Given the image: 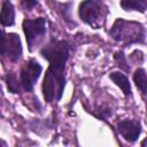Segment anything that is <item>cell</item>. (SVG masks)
I'll use <instances>...</instances> for the list:
<instances>
[{
  "instance_id": "obj_1",
  "label": "cell",
  "mask_w": 147,
  "mask_h": 147,
  "mask_svg": "<svg viewBox=\"0 0 147 147\" xmlns=\"http://www.w3.org/2000/svg\"><path fill=\"white\" fill-rule=\"evenodd\" d=\"M40 54L49 62L42 82L45 101L48 103L60 101L65 86V63L69 59V42L65 40H52L40 51Z\"/></svg>"
},
{
  "instance_id": "obj_2",
  "label": "cell",
  "mask_w": 147,
  "mask_h": 147,
  "mask_svg": "<svg viewBox=\"0 0 147 147\" xmlns=\"http://www.w3.org/2000/svg\"><path fill=\"white\" fill-rule=\"evenodd\" d=\"M109 34L115 41L121 42L124 46L144 42L145 40L144 26L138 22L126 21L123 18H117L114 22L109 30Z\"/></svg>"
},
{
  "instance_id": "obj_3",
  "label": "cell",
  "mask_w": 147,
  "mask_h": 147,
  "mask_svg": "<svg viewBox=\"0 0 147 147\" xmlns=\"http://www.w3.org/2000/svg\"><path fill=\"white\" fill-rule=\"evenodd\" d=\"M108 13V7L101 0H84L78 9L80 20L93 29H100L105 25Z\"/></svg>"
},
{
  "instance_id": "obj_4",
  "label": "cell",
  "mask_w": 147,
  "mask_h": 147,
  "mask_svg": "<svg viewBox=\"0 0 147 147\" xmlns=\"http://www.w3.org/2000/svg\"><path fill=\"white\" fill-rule=\"evenodd\" d=\"M23 31L25 33L26 42L30 51H33L36 46L46 33V20L44 17L25 18L23 21Z\"/></svg>"
},
{
  "instance_id": "obj_5",
  "label": "cell",
  "mask_w": 147,
  "mask_h": 147,
  "mask_svg": "<svg viewBox=\"0 0 147 147\" xmlns=\"http://www.w3.org/2000/svg\"><path fill=\"white\" fill-rule=\"evenodd\" d=\"M41 70H42L41 65L34 59H30L26 62H24L20 72V82L24 91L31 92L33 90L34 84L40 77Z\"/></svg>"
},
{
  "instance_id": "obj_6",
  "label": "cell",
  "mask_w": 147,
  "mask_h": 147,
  "mask_svg": "<svg viewBox=\"0 0 147 147\" xmlns=\"http://www.w3.org/2000/svg\"><path fill=\"white\" fill-rule=\"evenodd\" d=\"M1 54L7 56L9 61L17 62L22 55V44L20 36L16 33H6L2 31L1 37Z\"/></svg>"
},
{
  "instance_id": "obj_7",
  "label": "cell",
  "mask_w": 147,
  "mask_h": 147,
  "mask_svg": "<svg viewBox=\"0 0 147 147\" xmlns=\"http://www.w3.org/2000/svg\"><path fill=\"white\" fill-rule=\"evenodd\" d=\"M117 131L129 142H134L141 133V124L134 119H123L117 123Z\"/></svg>"
},
{
  "instance_id": "obj_8",
  "label": "cell",
  "mask_w": 147,
  "mask_h": 147,
  "mask_svg": "<svg viewBox=\"0 0 147 147\" xmlns=\"http://www.w3.org/2000/svg\"><path fill=\"white\" fill-rule=\"evenodd\" d=\"M109 78L123 91V93H124V95L126 98L132 95V91H131V85H130L129 78L124 74H122L119 71H114V72L109 74Z\"/></svg>"
},
{
  "instance_id": "obj_9",
  "label": "cell",
  "mask_w": 147,
  "mask_h": 147,
  "mask_svg": "<svg viewBox=\"0 0 147 147\" xmlns=\"http://www.w3.org/2000/svg\"><path fill=\"white\" fill-rule=\"evenodd\" d=\"M1 24L3 26H10L15 23V9L9 0H5L1 7Z\"/></svg>"
},
{
  "instance_id": "obj_10",
  "label": "cell",
  "mask_w": 147,
  "mask_h": 147,
  "mask_svg": "<svg viewBox=\"0 0 147 147\" xmlns=\"http://www.w3.org/2000/svg\"><path fill=\"white\" fill-rule=\"evenodd\" d=\"M121 7L126 11L137 10L140 13H145L147 9V1L146 0H121Z\"/></svg>"
},
{
  "instance_id": "obj_11",
  "label": "cell",
  "mask_w": 147,
  "mask_h": 147,
  "mask_svg": "<svg viewBox=\"0 0 147 147\" xmlns=\"http://www.w3.org/2000/svg\"><path fill=\"white\" fill-rule=\"evenodd\" d=\"M133 82L142 94H147V74L142 68H138L134 71Z\"/></svg>"
},
{
  "instance_id": "obj_12",
  "label": "cell",
  "mask_w": 147,
  "mask_h": 147,
  "mask_svg": "<svg viewBox=\"0 0 147 147\" xmlns=\"http://www.w3.org/2000/svg\"><path fill=\"white\" fill-rule=\"evenodd\" d=\"M6 83H7V87L9 90V92L11 93H20L21 91V82H18L17 77L15 76V74L13 72H8L6 76Z\"/></svg>"
},
{
  "instance_id": "obj_13",
  "label": "cell",
  "mask_w": 147,
  "mask_h": 147,
  "mask_svg": "<svg viewBox=\"0 0 147 147\" xmlns=\"http://www.w3.org/2000/svg\"><path fill=\"white\" fill-rule=\"evenodd\" d=\"M114 60L116 62V65L119 69H122L125 72H129L130 71L129 62H127V60H126V57H125V55H124V53L122 51H118V52H116L114 54Z\"/></svg>"
},
{
  "instance_id": "obj_14",
  "label": "cell",
  "mask_w": 147,
  "mask_h": 147,
  "mask_svg": "<svg viewBox=\"0 0 147 147\" xmlns=\"http://www.w3.org/2000/svg\"><path fill=\"white\" fill-rule=\"evenodd\" d=\"M93 115L95 117H98L99 119H102V121H107V118L111 115V109L108 108L107 106H101L96 109V111L93 113Z\"/></svg>"
},
{
  "instance_id": "obj_15",
  "label": "cell",
  "mask_w": 147,
  "mask_h": 147,
  "mask_svg": "<svg viewBox=\"0 0 147 147\" xmlns=\"http://www.w3.org/2000/svg\"><path fill=\"white\" fill-rule=\"evenodd\" d=\"M37 2H38V0H22L23 7H24L25 9H28V10L32 9V8L37 5Z\"/></svg>"
},
{
  "instance_id": "obj_16",
  "label": "cell",
  "mask_w": 147,
  "mask_h": 147,
  "mask_svg": "<svg viewBox=\"0 0 147 147\" xmlns=\"http://www.w3.org/2000/svg\"><path fill=\"white\" fill-rule=\"evenodd\" d=\"M144 145H147V139H145V140L141 142V146H144Z\"/></svg>"
}]
</instances>
